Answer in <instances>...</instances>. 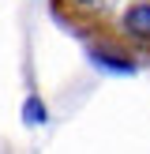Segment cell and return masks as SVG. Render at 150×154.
I'll return each instance as SVG.
<instances>
[{
    "label": "cell",
    "mask_w": 150,
    "mask_h": 154,
    "mask_svg": "<svg viewBox=\"0 0 150 154\" xmlns=\"http://www.w3.org/2000/svg\"><path fill=\"white\" fill-rule=\"evenodd\" d=\"M26 120H30V124H41V120H45V109H41L38 98H30V102H26Z\"/></svg>",
    "instance_id": "7a4b0ae2"
},
{
    "label": "cell",
    "mask_w": 150,
    "mask_h": 154,
    "mask_svg": "<svg viewBox=\"0 0 150 154\" xmlns=\"http://www.w3.org/2000/svg\"><path fill=\"white\" fill-rule=\"evenodd\" d=\"M124 30L142 42H150V4H135L131 11L124 15Z\"/></svg>",
    "instance_id": "6da1fadb"
}]
</instances>
